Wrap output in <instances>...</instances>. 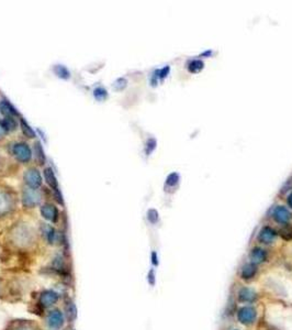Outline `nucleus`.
Here are the masks:
<instances>
[{"instance_id":"10","label":"nucleus","mask_w":292,"mask_h":330,"mask_svg":"<svg viewBox=\"0 0 292 330\" xmlns=\"http://www.w3.org/2000/svg\"><path fill=\"white\" fill-rule=\"evenodd\" d=\"M14 208L13 199L9 196V194L0 191V218L9 215Z\"/></svg>"},{"instance_id":"4","label":"nucleus","mask_w":292,"mask_h":330,"mask_svg":"<svg viewBox=\"0 0 292 330\" xmlns=\"http://www.w3.org/2000/svg\"><path fill=\"white\" fill-rule=\"evenodd\" d=\"M42 240L48 246H56V245H66L67 242L65 240V237L61 231H57L51 224L42 223L40 225V234Z\"/></svg>"},{"instance_id":"19","label":"nucleus","mask_w":292,"mask_h":330,"mask_svg":"<svg viewBox=\"0 0 292 330\" xmlns=\"http://www.w3.org/2000/svg\"><path fill=\"white\" fill-rule=\"evenodd\" d=\"M239 299L243 302H253L256 300V294L251 289H242L239 293Z\"/></svg>"},{"instance_id":"37","label":"nucleus","mask_w":292,"mask_h":330,"mask_svg":"<svg viewBox=\"0 0 292 330\" xmlns=\"http://www.w3.org/2000/svg\"><path fill=\"white\" fill-rule=\"evenodd\" d=\"M0 259H1V253H0Z\"/></svg>"},{"instance_id":"29","label":"nucleus","mask_w":292,"mask_h":330,"mask_svg":"<svg viewBox=\"0 0 292 330\" xmlns=\"http://www.w3.org/2000/svg\"><path fill=\"white\" fill-rule=\"evenodd\" d=\"M155 148H156V140L153 139V138L148 139L147 142H146V145H145V152H146V154L149 155L155 150Z\"/></svg>"},{"instance_id":"12","label":"nucleus","mask_w":292,"mask_h":330,"mask_svg":"<svg viewBox=\"0 0 292 330\" xmlns=\"http://www.w3.org/2000/svg\"><path fill=\"white\" fill-rule=\"evenodd\" d=\"M291 217H292L291 213L284 206H277L273 210V218L277 221L278 224L281 225L288 224Z\"/></svg>"},{"instance_id":"23","label":"nucleus","mask_w":292,"mask_h":330,"mask_svg":"<svg viewBox=\"0 0 292 330\" xmlns=\"http://www.w3.org/2000/svg\"><path fill=\"white\" fill-rule=\"evenodd\" d=\"M34 154H35V158L39 162V164L43 165L45 162V155H44V151H43V148L40 142H36L34 145Z\"/></svg>"},{"instance_id":"28","label":"nucleus","mask_w":292,"mask_h":330,"mask_svg":"<svg viewBox=\"0 0 292 330\" xmlns=\"http://www.w3.org/2000/svg\"><path fill=\"white\" fill-rule=\"evenodd\" d=\"M6 283H7V277L0 273V301H3L4 299V292H6Z\"/></svg>"},{"instance_id":"26","label":"nucleus","mask_w":292,"mask_h":330,"mask_svg":"<svg viewBox=\"0 0 292 330\" xmlns=\"http://www.w3.org/2000/svg\"><path fill=\"white\" fill-rule=\"evenodd\" d=\"M128 86V80L124 78V77H121V78H118L115 83L112 84V87L115 88V90L117 91H121L123 90L124 88H126Z\"/></svg>"},{"instance_id":"9","label":"nucleus","mask_w":292,"mask_h":330,"mask_svg":"<svg viewBox=\"0 0 292 330\" xmlns=\"http://www.w3.org/2000/svg\"><path fill=\"white\" fill-rule=\"evenodd\" d=\"M41 215L50 224H56L59 218L58 209L54 205L46 203L41 206Z\"/></svg>"},{"instance_id":"25","label":"nucleus","mask_w":292,"mask_h":330,"mask_svg":"<svg viewBox=\"0 0 292 330\" xmlns=\"http://www.w3.org/2000/svg\"><path fill=\"white\" fill-rule=\"evenodd\" d=\"M178 183H179V174H178V173H171V174H169L168 177H167L166 186L175 187L176 185H178Z\"/></svg>"},{"instance_id":"32","label":"nucleus","mask_w":292,"mask_h":330,"mask_svg":"<svg viewBox=\"0 0 292 330\" xmlns=\"http://www.w3.org/2000/svg\"><path fill=\"white\" fill-rule=\"evenodd\" d=\"M170 71V67L169 66H165L164 68H161V69H158V71H156L155 72V76L157 77V78H160V79H163L165 78L167 75H168Z\"/></svg>"},{"instance_id":"24","label":"nucleus","mask_w":292,"mask_h":330,"mask_svg":"<svg viewBox=\"0 0 292 330\" xmlns=\"http://www.w3.org/2000/svg\"><path fill=\"white\" fill-rule=\"evenodd\" d=\"M20 124H21V129H22V131H23L24 136H25L26 138L32 139V138H34V137H35L34 130L32 129V128L29 126L28 122H26V121L24 120V119H21V120H20Z\"/></svg>"},{"instance_id":"3","label":"nucleus","mask_w":292,"mask_h":330,"mask_svg":"<svg viewBox=\"0 0 292 330\" xmlns=\"http://www.w3.org/2000/svg\"><path fill=\"white\" fill-rule=\"evenodd\" d=\"M42 325L44 329L48 330H64L68 326L66 317L61 306L47 311L42 317Z\"/></svg>"},{"instance_id":"30","label":"nucleus","mask_w":292,"mask_h":330,"mask_svg":"<svg viewBox=\"0 0 292 330\" xmlns=\"http://www.w3.org/2000/svg\"><path fill=\"white\" fill-rule=\"evenodd\" d=\"M147 219L150 224H156L158 221V213L155 209H149L147 212Z\"/></svg>"},{"instance_id":"18","label":"nucleus","mask_w":292,"mask_h":330,"mask_svg":"<svg viewBox=\"0 0 292 330\" xmlns=\"http://www.w3.org/2000/svg\"><path fill=\"white\" fill-rule=\"evenodd\" d=\"M54 73L57 77L62 78V79H68L70 78V72L68 71V68L66 66H64V65H55L53 68Z\"/></svg>"},{"instance_id":"5","label":"nucleus","mask_w":292,"mask_h":330,"mask_svg":"<svg viewBox=\"0 0 292 330\" xmlns=\"http://www.w3.org/2000/svg\"><path fill=\"white\" fill-rule=\"evenodd\" d=\"M2 330H45L42 323L23 317L9 318Z\"/></svg>"},{"instance_id":"13","label":"nucleus","mask_w":292,"mask_h":330,"mask_svg":"<svg viewBox=\"0 0 292 330\" xmlns=\"http://www.w3.org/2000/svg\"><path fill=\"white\" fill-rule=\"evenodd\" d=\"M239 319L242 324L251 325L256 319V311L252 307H243L239 312Z\"/></svg>"},{"instance_id":"21","label":"nucleus","mask_w":292,"mask_h":330,"mask_svg":"<svg viewBox=\"0 0 292 330\" xmlns=\"http://www.w3.org/2000/svg\"><path fill=\"white\" fill-rule=\"evenodd\" d=\"M251 258L255 263H262L265 261V259H266V252H265L263 249L256 248L253 250Z\"/></svg>"},{"instance_id":"7","label":"nucleus","mask_w":292,"mask_h":330,"mask_svg":"<svg viewBox=\"0 0 292 330\" xmlns=\"http://www.w3.org/2000/svg\"><path fill=\"white\" fill-rule=\"evenodd\" d=\"M22 206L25 209H32L39 206L42 202V195L37 189L24 188L22 191Z\"/></svg>"},{"instance_id":"27","label":"nucleus","mask_w":292,"mask_h":330,"mask_svg":"<svg viewBox=\"0 0 292 330\" xmlns=\"http://www.w3.org/2000/svg\"><path fill=\"white\" fill-rule=\"evenodd\" d=\"M94 96H95L96 99L105 100V99H107V97H108V91L105 88H102V87H97L94 90Z\"/></svg>"},{"instance_id":"36","label":"nucleus","mask_w":292,"mask_h":330,"mask_svg":"<svg viewBox=\"0 0 292 330\" xmlns=\"http://www.w3.org/2000/svg\"><path fill=\"white\" fill-rule=\"evenodd\" d=\"M156 260H157V258H156V253L154 252V253H153V262H154L155 264H157V261H156Z\"/></svg>"},{"instance_id":"14","label":"nucleus","mask_w":292,"mask_h":330,"mask_svg":"<svg viewBox=\"0 0 292 330\" xmlns=\"http://www.w3.org/2000/svg\"><path fill=\"white\" fill-rule=\"evenodd\" d=\"M44 178H45L46 183L48 184V186L53 189V192L59 191L57 178H56L55 174H54V171L52 167H46V169L44 170Z\"/></svg>"},{"instance_id":"8","label":"nucleus","mask_w":292,"mask_h":330,"mask_svg":"<svg viewBox=\"0 0 292 330\" xmlns=\"http://www.w3.org/2000/svg\"><path fill=\"white\" fill-rule=\"evenodd\" d=\"M24 183L26 186L32 189H37L42 185V177L40 172L34 167L29 169L24 173Z\"/></svg>"},{"instance_id":"1","label":"nucleus","mask_w":292,"mask_h":330,"mask_svg":"<svg viewBox=\"0 0 292 330\" xmlns=\"http://www.w3.org/2000/svg\"><path fill=\"white\" fill-rule=\"evenodd\" d=\"M37 234L33 226L29 223L20 221L14 224L7 234L8 245L19 254H28L37 245Z\"/></svg>"},{"instance_id":"20","label":"nucleus","mask_w":292,"mask_h":330,"mask_svg":"<svg viewBox=\"0 0 292 330\" xmlns=\"http://www.w3.org/2000/svg\"><path fill=\"white\" fill-rule=\"evenodd\" d=\"M256 272H257V269L255 266H253V264H247V266L243 268L241 275L244 280H250L255 277Z\"/></svg>"},{"instance_id":"35","label":"nucleus","mask_w":292,"mask_h":330,"mask_svg":"<svg viewBox=\"0 0 292 330\" xmlns=\"http://www.w3.org/2000/svg\"><path fill=\"white\" fill-rule=\"evenodd\" d=\"M4 133H6V132L3 131V129L1 128V126H0V139H2V138H3V134H4Z\"/></svg>"},{"instance_id":"2","label":"nucleus","mask_w":292,"mask_h":330,"mask_svg":"<svg viewBox=\"0 0 292 330\" xmlns=\"http://www.w3.org/2000/svg\"><path fill=\"white\" fill-rule=\"evenodd\" d=\"M32 296H33V302L31 304V307L33 308L32 313L42 318L47 311L61 306L64 295L56 289L45 288L34 291Z\"/></svg>"},{"instance_id":"17","label":"nucleus","mask_w":292,"mask_h":330,"mask_svg":"<svg viewBox=\"0 0 292 330\" xmlns=\"http://www.w3.org/2000/svg\"><path fill=\"white\" fill-rule=\"evenodd\" d=\"M0 126H1L4 132H11L17 127V122H15L13 117H6L0 121Z\"/></svg>"},{"instance_id":"31","label":"nucleus","mask_w":292,"mask_h":330,"mask_svg":"<svg viewBox=\"0 0 292 330\" xmlns=\"http://www.w3.org/2000/svg\"><path fill=\"white\" fill-rule=\"evenodd\" d=\"M9 321V315L3 310L0 308V330H2L4 325Z\"/></svg>"},{"instance_id":"33","label":"nucleus","mask_w":292,"mask_h":330,"mask_svg":"<svg viewBox=\"0 0 292 330\" xmlns=\"http://www.w3.org/2000/svg\"><path fill=\"white\" fill-rule=\"evenodd\" d=\"M281 236L286 239H291L292 238V228L291 227H286L283 230H281Z\"/></svg>"},{"instance_id":"38","label":"nucleus","mask_w":292,"mask_h":330,"mask_svg":"<svg viewBox=\"0 0 292 330\" xmlns=\"http://www.w3.org/2000/svg\"><path fill=\"white\" fill-rule=\"evenodd\" d=\"M45 330H48V329H45Z\"/></svg>"},{"instance_id":"22","label":"nucleus","mask_w":292,"mask_h":330,"mask_svg":"<svg viewBox=\"0 0 292 330\" xmlns=\"http://www.w3.org/2000/svg\"><path fill=\"white\" fill-rule=\"evenodd\" d=\"M204 67V64L201 61V59H193L188 65V71L190 73H199L200 71H202Z\"/></svg>"},{"instance_id":"6","label":"nucleus","mask_w":292,"mask_h":330,"mask_svg":"<svg viewBox=\"0 0 292 330\" xmlns=\"http://www.w3.org/2000/svg\"><path fill=\"white\" fill-rule=\"evenodd\" d=\"M61 305L65 317H66L68 327L73 326L77 319V306L75 304L74 299L70 295H64Z\"/></svg>"},{"instance_id":"11","label":"nucleus","mask_w":292,"mask_h":330,"mask_svg":"<svg viewBox=\"0 0 292 330\" xmlns=\"http://www.w3.org/2000/svg\"><path fill=\"white\" fill-rule=\"evenodd\" d=\"M12 151L15 159L19 162H22V163H26V162H29L32 158L31 149L29 148V145L25 143H17L13 147Z\"/></svg>"},{"instance_id":"16","label":"nucleus","mask_w":292,"mask_h":330,"mask_svg":"<svg viewBox=\"0 0 292 330\" xmlns=\"http://www.w3.org/2000/svg\"><path fill=\"white\" fill-rule=\"evenodd\" d=\"M0 111H1L6 117L19 116V112L17 111V109H15L8 100H2L0 102Z\"/></svg>"},{"instance_id":"15","label":"nucleus","mask_w":292,"mask_h":330,"mask_svg":"<svg viewBox=\"0 0 292 330\" xmlns=\"http://www.w3.org/2000/svg\"><path fill=\"white\" fill-rule=\"evenodd\" d=\"M276 236H277V234H276V231L273 228L264 227L261 234H259L258 239L263 243H272L276 239Z\"/></svg>"},{"instance_id":"34","label":"nucleus","mask_w":292,"mask_h":330,"mask_svg":"<svg viewBox=\"0 0 292 330\" xmlns=\"http://www.w3.org/2000/svg\"><path fill=\"white\" fill-rule=\"evenodd\" d=\"M288 204H289V206L292 208V193L288 196Z\"/></svg>"}]
</instances>
